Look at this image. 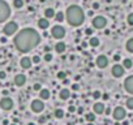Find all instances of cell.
<instances>
[{
	"label": "cell",
	"instance_id": "obj_1",
	"mask_svg": "<svg viewBox=\"0 0 133 125\" xmlns=\"http://www.w3.org/2000/svg\"><path fill=\"white\" fill-rule=\"evenodd\" d=\"M14 46L20 52H29L34 50L40 42V35L38 34L37 30L31 28H26L20 30L13 39Z\"/></svg>",
	"mask_w": 133,
	"mask_h": 125
},
{
	"label": "cell",
	"instance_id": "obj_2",
	"mask_svg": "<svg viewBox=\"0 0 133 125\" xmlns=\"http://www.w3.org/2000/svg\"><path fill=\"white\" fill-rule=\"evenodd\" d=\"M65 18H67V21H68V24L71 26H80V25H82L84 21H85V13H84L81 7L71 5L67 9Z\"/></svg>",
	"mask_w": 133,
	"mask_h": 125
},
{
	"label": "cell",
	"instance_id": "obj_3",
	"mask_svg": "<svg viewBox=\"0 0 133 125\" xmlns=\"http://www.w3.org/2000/svg\"><path fill=\"white\" fill-rule=\"evenodd\" d=\"M11 16V8H9L8 3L4 0H0V24L7 21Z\"/></svg>",
	"mask_w": 133,
	"mask_h": 125
},
{
	"label": "cell",
	"instance_id": "obj_4",
	"mask_svg": "<svg viewBox=\"0 0 133 125\" xmlns=\"http://www.w3.org/2000/svg\"><path fill=\"white\" fill-rule=\"evenodd\" d=\"M17 30H18V25L16 22H8V24H5V26L3 28V33L5 36L13 35V34H16Z\"/></svg>",
	"mask_w": 133,
	"mask_h": 125
},
{
	"label": "cell",
	"instance_id": "obj_5",
	"mask_svg": "<svg viewBox=\"0 0 133 125\" xmlns=\"http://www.w3.org/2000/svg\"><path fill=\"white\" fill-rule=\"evenodd\" d=\"M91 24H93L94 29H103V28H106V25H107V20H106V17H103V16H97V17L93 18Z\"/></svg>",
	"mask_w": 133,
	"mask_h": 125
},
{
	"label": "cell",
	"instance_id": "obj_6",
	"mask_svg": "<svg viewBox=\"0 0 133 125\" xmlns=\"http://www.w3.org/2000/svg\"><path fill=\"white\" fill-rule=\"evenodd\" d=\"M51 35L54 36L55 39H61L65 36V29L60 25H55L52 26L51 29Z\"/></svg>",
	"mask_w": 133,
	"mask_h": 125
},
{
	"label": "cell",
	"instance_id": "obj_7",
	"mask_svg": "<svg viewBox=\"0 0 133 125\" xmlns=\"http://www.w3.org/2000/svg\"><path fill=\"white\" fill-rule=\"evenodd\" d=\"M13 100L11 99L9 97H4L0 99V108L4 109V111H11L13 108Z\"/></svg>",
	"mask_w": 133,
	"mask_h": 125
},
{
	"label": "cell",
	"instance_id": "obj_8",
	"mask_svg": "<svg viewBox=\"0 0 133 125\" xmlns=\"http://www.w3.org/2000/svg\"><path fill=\"white\" fill-rule=\"evenodd\" d=\"M125 116H127V112H125V109L123 108V107H116V108L113 109V112H112V117L116 120V121L124 120Z\"/></svg>",
	"mask_w": 133,
	"mask_h": 125
},
{
	"label": "cell",
	"instance_id": "obj_9",
	"mask_svg": "<svg viewBox=\"0 0 133 125\" xmlns=\"http://www.w3.org/2000/svg\"><path fill=\"white\" fill-rule=\"evenodd\" d=\"M30 107H31V111L33 112L39 113V112H42L43 109H44V103H43L40 99H34L33 102H31Z\"/></svg>",
	"mask_w": 133,
	"mask_h": 125
},
{
	"label": "cell",
	"instance_id": "obj_10",
	"mask_svg": "<svg viewBox=\"0 0 133 125\" xmlns=\"http://www.w3.org/2000/svg\"><path fill=\"white\" fill-rule=\"evenodd\" d=\"M111 73H112V76L115 78H120L124 76V68H123V65L120 64H116L112 67V69H111Z\"/></svg>",
	"mask_w": 133,
	"mask_h": 125
},
{
	"label": "cell",
	"instance_id": "obj_11",
	"mask_svg": "<svg viewBox=\"0 0 133 125\" xmlns=\"http://www.w3.org/2000/svg\"><path fill=\"white\" fill-rule=\"evenodd\" d=\"M95 64H97V67H98V68H101V69H105V68L108 65V59H107V56L99 55L98 57H97V60H95Z\"/></svg>",
	"mask_w": 133,
	"mask_h": 125
},
{
	"label": "cell",
	"instance_id": "obj_12",
	"mask_svg": "<svg viewBox=\"0 0 133 125\" xmlns=\"http://www.w3.org/2000/svg\"><path fill=\"white\" fill-rule=\"evenodd\" d=\"M124 89L127 93L129 94H133V76H129V77L125 78L124 81Z\"/></svg>",
	"mask_w": 133,
	"mask_h": 125
},
{
	"label": "cell",
	"instance_id": "obj_13",
	"mask_svg": "<svg viewBox=\"0 0 133 125\" xmlns=\"http://www.w3.org/2000/svg\"><path fill=\"white\" fill-rule=\"evenodd\" d=\"M26 83V77L25 74H22V73H20V74H17L16 77H14V85L16 86H24Z\"/></svg>",
	"mask_w": 133,
	"mask_h": 125
},
{
	"label": "cell",
	"instance_id": "obj_14",
	"mask_svg": "<svg viewBox=\"0 0 133 125\" xmlns=\"http://www.w3.org/2000/svg\"><path fill=\"white\" fill-rule=\"evenodd\" d=\"M20 65L24 68V69H30L33 63H31V59L28 57V56H24L22 59L20 60Z\"/></svg>",
	"mask_w": 133,
	"mask_h": 125
},
{
	"label": "cell",
	"instance_id": "obj_15",
	"mask_svg": "<svg viewBox=\"0 0 133 125\" xmlns=\"http://www.w3.org/2000/svg\"><path fill=\"white\" fill-rule=\"evenodd\" d=\"M93 111H94V113H97V115H102L103 112H105V104L101 103V102H97L93 106Z\"/></svg>",
	"mask_w": 133,
	"mask_h": 125
},
{
	"label": "cell",
	"instance_id": "obj_16",
	"mask_svg": "<svg viewBox=\"0 0 133 125\" xmlns=\"http://www.w3.org/2000/svg\"><path fill=\"white\" fill-rule=\"evenodd\" d=\"M39 99L40 100H47L48 98L51 97V93H50V90L48 89H40V91H39Z\"/></svg>",
	"mask_w": 133,
	"mask_h": 125
},
{
	"label": "cell",
	"instance_id": "obj_17",
	"mask_svg": "<svg viewBox=\"0 0 133 125\" xmlns=\"http://www.w3.org/2000/svg\"><path fill=\"white\" fill-rule=\"evenodd\" d=\"M65 50H67V46H65L64 42H57L56 44H55V51H56L57 53L65 52Z\"/></svg>",
	"mask_w": 133,
	"mask_h": 125
},
{
	"label": "cell",
	"instance_id": "obj_18",
	"mask_svg": "<svg viewBox=\"0 0 133 125\" xmlns=\"http://www.w3.org/2000/svg\"><path fill=\"white\" fill-rule=\"evenodd\" d=\"M59 97H60V99H61V100L69 99V97H71V90H68V89H61V90H60V93H59Z\"/></svg>",
	"mask_w": 133,
	"mask_h": 125
},
{
	"label": "cell",
	"instance_id": "obj_19",
	"mask_svg": "<svg viewBox=\"0 0 133 125\" xmlns=\"http://www.w3.org/2000/svg\"><path fill=\"white\" fill-rule=\"evenodd\" d=\"M38 26H39L40 29H43V30H46V29L50 26V21H48L47 18H39V21H38Z\"/></svg>",
	"mask_w": 133,
	"mask_h": 125
},
{
	"label": "cell",
	"instance_id": "obj_20",
	"mask_svg": "<svg viewBox=\"0 0 133 125\" xmlns=\"http://www.w3.org/2000/svg\"><path fill=\"white\" fill-rule=\"evenodd\" d=\"M55 17V9L54 8H46L44 9V18L50 20Z\"/></svg>",
	"mask_w": 133,
	"mask_h": 125
},
{
	"label": "cell",
	"instance_id": "obj_21",
	"mask_svg": "<svg viewBox=\"0 0 133 125\" xmlns=\"http://www.w3.org/2000/svg\"><path fill=\"white\" fill-rule=\"evenodd\" d=\"M89 46H91V47H98L99 44H101V42H99V39L97 38V36H91L90 39H89V43H88Z\"/></svg>",
	"mask_w": 133,
	"mask_h": 125
},
{
	"label": "cell",
	"instance_id": "obj_22",
	"mask_svg": "<svg viewBox=\"0 0 133 125\" xmlns=\"http://www.w3.org/2000/svg\"><path fill=\"white\" fill-rule=\"evenodd\" d=\"M132 67H133V61L130 59H124L123 60V68L124 69H130Z\"/></svg>",
	"mask_w": 133,
	"mask_h": 125
},
{
	"label": "cell",
	"instance_id": "obj_23",
	"mask_svg": "<svg viewBox=\"0 0 133 125\" xmlns=\"http://www.w3.org/2000/svg\"><path fill=\"white\" fill-rule=\"evenodd\" d=\"M125 48H127V51H128V52L133 53V38H130V39H128V40H127V44H125Z\"/></svg>",
	"mask_w": 133,
	"mask_h": 125
},
{
	"label": "cell",
	"instance_id": "obj_24",
	"mask_svg": "<svg viewBox=\"0 0 133 125\" xmlns=\"http://www.w3.org/2000/svg\"><path fill=\"white\" fill-rule=\"evenodd\" d=\"M64 13L63 12H57V13H55V21L56 22H63L64 21Z\"/></svg>",
	"mask_w": 133,
	"mask_h": 125
},
{
	"label": "cell",
	"instance_id": "obj_25",
	"mask_svg": "<svg viewBox=\"0 0 133 125\" xmlns=\"http://www.w3.org/2000/svg\"><path fill=\"white\" fill-rule=\"evenodd\" d=\"M85 119H86L88 122H94L95 121V115H94L93 112H89V113L85 115Z\"/></svg>",
	"mask_w": 133,
	"mask_h": 125
},
{
	"label": "cell",
	"instance_id": "obj_26",
	"mask_svg": "<svg viewBox=\"0 0 133 125\" xmlns=\"http://www.w3.org/2000/svg\"><path fill=\"white\" fill-rule=\"evenodd\" d=\"M54 116L56 117V119H63V117H64V111H63V109H60V108L55 109Z\"/></svg>",
	"mask_w": 133,
	"mask_h": 125
},
{
	"label": "cell",
	"instance_id": "obj_27",
	"mask_svg": "<svg viewBox=\"0 0 133 125\" xmlns=\"http://www.w3.org/2000/svg\"><path fill=\"white\" fill-rule=\"evenodd\" d=\"M125 106H127L128 109H133V97L128 98L127 102H125Z\"/></svg>",
	"mask_w": 133,
	"mask_h": 125
},
{
	"label": "cell",
	"instance_id": "obj_28",
	"mask_svg": "<svg viewBox=\"0 0 133 125\" xmlns=\"http://www.w3.org/2000/svg\"><path fill=\"white\" fill-rule=\"evenodd\" d=\"M13 5L16 7L17 9L22 8L24 7V0H13Z\"/></svg>",
	"mask_w": 133,
	"mask_h": 125
},
{
	"label": "cell",
	"instance_id": "obj_29",
	"mask_svg": "<svg viewBox=\"0 0 133 125\" xmlns=\"http://www.w3.org/2000/svg\"><path fill=\"white\" fill-rule=\"evenodd\" d=\"M67 74H68L67 72H59V73L56 74V77L59 78V80L63 81V80H65V78H67Z\"/></svg>",
	"mask_w": 133,
	"mask_h": 125
},
{
	"label": "cell",
	"instance_id": "obj_30",
	"mask_svg": "<svg viewBox=\"0 0 133 125\" xmlns=\"http://www.w3.org/2000/svg\"><path fill=\"white\" fill-rule=\"evenodd\" d=\"M91 95H93L94 99H99V98L102 97V93L99 91V90H95V91H93V94H91Z\"/></svg>",
	"mask_w": 133,
	"mask_h": 125
},
{
	"label": "cell",
	"instance_id": "obj_31",
	"mask_svg": "<svg viewBox=\"0 0 133 125\" xmlns=\"http://www.w3.org/2000/svg\"><path fill=\"white\" fill-rule=\"evenodd\" d=\"M31 63H33V64H39L40 63V57L38 55L33 56V57H31Z\"/></svg>",
	"mask_w": 133,
	"mask_h": 125
},
{
	"label": "cell",
	"instance_id": "obj_32",
	"mask_svg": "<svg viewBox=\"0 0 133 125\" xmlns=\"http://www.w3.org/2000/svg\"><path fill=\"white\" fill-rule=\"evenodd\" d=\"M43 59H44V61L50 63V61H52V55H51L50 52H46V55L43 56Z\"/></svg>",
	"mask_w": 133,
	"mask_h": 125
},
{
	"label": "cell",
	"instance_id": "obj_33",
	"mask_svg": "<svg viewBox=\"0 0 133 125\" xmlns=\"http://www.w3.org/2000/svg\"><path fill=\"white\" fill-rule=\"evenodd\" d=\"M127 21H128V24H129L130 26H133V13H129V14H128Z\"/></svg>",
	"mask_w": 133,
	"mask_h": 125
},
{
	"label": "cell",
	"instance_id": "obj_34",
	"mask_svg": "<svg viewBox=\"0 0 133 125\" xmlns=\"http://www.w3.org/2000/svg\"><path fill=\"white\" fill-rule=\"evenodd\" d=\"M40 89H42V85H40L39 82L34 83V86H33V90H35V91H40Z\"/></svg>",
	"mask_w": 133,
	"mask_h": 125
},
{
	"label": "cell",
	"instance_id": "obj_35",
	"mask_svg": "<svg viewBox=\"0 0 133 125\" xmlns=\"http://www.w3.org/2000/svg\"><path fill=\"white\" fill-rule=\"evenodd\" d=\"M68 111L71 112V113H73V112H76V111H77V108L73 106V104H71V106L68 107Z\"/></svg>",
	"mask_w": 133,
	"mask_h": 125
},
{
	"label": "cell",
	"instance_id": "obj_36",
	"mask_svg": "<svg viewBox=\"0 0 133 125\" xmlns=\"http://www.w3.org/2000/svg\"><path fill=\"white\" fill-rule=\"evenodd\" d=\"M7 78V73L4 70H0V80H5Z\"/></svg>",
	"mask_w": 133,
	"mask_h": 125
},
{
	"label": "cell",
	"instance_id": "obj_37",
	"mask_svg": "<svg viewBox=\"0 0 133 125\" xmlns=\"http://www.w3.org/2000/svg\"><path fill=\"white\" fill-rule=\"evenodd\" d=\"M85 34H86V35H91V34H93V29H91V28H88V29L85 30Z\"/></svg>",
	"mask_w": 133,
	"mask_h": 125
},
{
	"label": "cell",
	"instance_id": "obj_38",
	"mask_svg": "<svg viewBox=\"0 0 133 125\" xmlns=\"http://www.w3.org/2000/svg\"><path fill=\"white\" fill-rule=\"evenodd\" d=\"M80 89V86L77 85V83H72V90H74V91H77V90Z\"/></svg>",
	"mask_w": 133,
	"mask_h": 125
},
{
	"label": "cell",
	"instance_id": "obj_39",
	"mask_svg": "<svg viewBox=\"0 0 133 125\" xmlns=\"http://www.w3.org/2000/svg\"><path fill=\"white\" fill-rule=\"evenodd\" d=\"M120 59H121V57H120L119 53H116V55L113 56V60H115V61H120Z\"/></svg>",
	"mask_w": 133,
	"mask_h": 125
},
{
	"label": "cell",
	"instance_id": "obj_40",
	"mask_svg": "<svg viewBox=\"0 0 133 125\" xmlns=\"http://www.w3.org/2000/svg\"><path fill=\"white\" fill-rule=\"evenodd\" d=\"M77 113H78V115H82V113H84V108H82V107H80V108H77Z\"/></svg>",
	"mask_w": 133,
	"mask_h": 125
},
{
	"label": "cell",
	"instance_id": "obj_41",
	"mask_svg": "<svg viewBox=\"0 0 133 125\" xmlns=\"http://www.w3.org/2000/svg\"><path fill=\"white\" fill-rule=\"evenodd\" d=\"M38 121H39L40 124H43V122L46 121V116H42V117H39V120H38Z\"/></svg>",
	"mask_w": 133,
	"mask_h": 125
},
{
	"label": "cell",
	"instance_id": "obj_42",
	"mask_svg": "<svg viewBox=\"0 0 133 125\" xmlns=\"http://www.w3.org/2000/svg\"><path fill=\"white\" fill-rule=\"evenodd\" d=\"M99 8V3H93V9H98Z\"/></svg>",
	"mask_w": 133,
	"mask_h": 125
},
{
	"label": "cell",
	"instance_id": "obj_43",
	"mask_svg": "<svg viewBox=\"0 0 133 125\" xmlns=\"http://www.w3.org/2000/svg\"><path fill=\"white\" fill-rule=\"evenodd\" d=\"M0 43H7V38H5V36L0 38Z\"/></svg>",
	"mask_w": 133,
	"mask_h": 125
},
{
	"label": "cell",
	"instance_id": "obj_44",
	"mask_svg": "<svg viewBox=\"0 0 133 125\" xmlns=\"http://www.w3.org/2000/svg\"><path fill=\"white\" fill-rule=\"evenodd\" d=\"M1 94L4 95V97H8V94H9V91L8 90H3V93H1Z\"/></svg>",
	"mask_w": 133,
	"mask_h": 125
},
{
	"label": "cell",
	"instance_id": "obj_45",
	"mask_svg": "<svg viewBox=\"0 0 133 125\" xmlns=\"http://www.w3.org/2000/svg\"><path fill=\"white\" fill-rule=\"evenodd\" d=\"M102 98H103L105 100H107L108 98H110V95H108V94H103V95H102Z\"/></svg>",
	"mask_w": 133,
	"mask_h": 125
},
{
	"label": "cell",
	"instance_id": "obj_46",
	"mask_svg": "<svg viewBox=\"0 0 133 125\" xmlns=\"http://www.w3.org/2000/svg\"><path fill=\"white\" fill-rule=\"evenodd\" d=\"M105 113H106V115H110V113H111V109H110V108H105Z\"/></svg>",
	"mask_w": 133,
	"mask_h": 125
},
{
	"label": "cell",
	"instance_id": "obj_47",
	"mask_svg": "<svg viewBox=\"0 0 133 125\" xmlns=\"http://www.w3.org/2000/svg\"><path fill=\"white\" fill-rule=\"evenodd\" d=\"M63 85H69V81L65 78V80H63Z\"/></svg>",
	"mask_w": 133,
	"mask_h": 125
},
{
	"label": "cell",
	"instance_id": "obj_48",
	"mask_svg": "<svg viewBox=\"0 0 133 125\" xmlns=\"http://www.w3.org/2000/svg\"><path fill=\"white\" fill-rule=\"evenodd\" d=\"M88 43H86V42H82V48H86V47H88Z\"/></svg>",
	"mask_w": 133,
	"mask_h": 125
},
{
	"label": "cell",
	"instance_id": "obj_49",
	"mask_svg": "<svg viewBox=\"0 0 133 125\" xmlns=\"http://www.w3.org/2000/svg\"><path fill=\"white\" fill-rule=\"evenodd\" d=\"M3 125H9V121L8 120H3Z\"/></svg>",
	"mask_w": 133,
	"mask_h": 125
},
{
	"label": "cell",
	"instance_id": "obj_50",
	"mask_svg": "<svg viewBox=\"0 0 133 125\" xmlns=\"http://www.w3.org/2000/svg\"><path fill=\"white\" fill-rule=\"evenodd\" d=\"M28 125H37V124H35V122H29Z\"/></svg>",
	"mask_w": 133,
	"mask_h": 125
},
{
	"label": "cell",
	"instance_id": "obj_51",
	"mask_svg": "<svg viewBox=\"0 0 133 125\" xmlns=\"http://www.w3.org/2000/svg\"><path fill=\"white\" fill-rule=\"evenodd\" d=\"M123 125H129V122H128V121H124V124H123Z\"/></svg>",
	"mask_w": 133,
	"mask_h": 125
},
{
	"label": "cell",
	"instance_id": "obj_52",
	"mask_svg": "<svg viewBox=\"0 0 133 125\" xmlns=\"http://www.w3.org/2000/svg\"><path fill=\"white\" fill-rule=\"evenodd\" d=\"M9 125H17V124H16V122H12V124H9Z\"/></svg>",
	"mask_w": 133,
	"mask_h": 125
},
{
	"label": "cell",
	"instance_id": "obj_53",
	"mask_svg": "<svg viewBox=\"0 0 133 125\" xmlns=\"http://www.w3.org/2000/svg\"><path fill=\"white\" fill-rule=\"evenodd\" d=\"M44 1H46V0H40V3H44Z\"/></svg>",
	"mask_w": 133,
	"mask_h": 125
},
{
	"label": "cell",
	"instance_id": "obj_54",
	"mask_svg": "<svg viewBox=\"0 0 133 125\" xmlns=\"http://www.w3.org/2000/svg\"><path fill=\"white\" fill-rule=\"evenodd\" d=\"M88 125H93V122H89V124Z\"/></svg>",
	"mask_w": 133,
	"mask_h": 125
}]
</instances>
